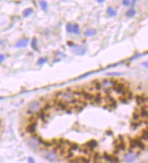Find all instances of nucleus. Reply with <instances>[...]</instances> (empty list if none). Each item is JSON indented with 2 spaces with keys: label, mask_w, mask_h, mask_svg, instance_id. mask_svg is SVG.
I'll return each instance as SVG.
<instances>
[{
  "label": "nucleus",
  "mask_w": 148,
  "mask_h": 163,
  "mask_svg": "<svg viewBox=\"0 0 148 163\" xmlns=\"http://www.w3.org/2000/svg\"><path fill=\"white\" fill-rule=\"evenodd\" d=\"M56 97L58 100L64 102L67 104L69 107L71 106H76V104L80 103L82 101L81 98H78L76 95V91L71 90V89H66V90H60L56 94Z\"/></svg>",
  "instance_id": "obj_1"
},
{
  "label": "nucleus",
  "mask_w": 148,
  "mask_h": 163,
  "mask_svg": "<svg viewBox=\"0 0 148 163\" xmlns=\"http://www.w3.org/2000/svg\"><path fill=\"white\" fill-rule=\"evenodd\" d=\"M41 107V103L37 100H34V101L30 102L27 106V109H26V112L28 114H35V113H39Z\"/></svg>",
  "instance_id": "obj_2"
},
{
  "label": "nucleus",
  "mask_w": 148,
  "mask_h": 163,
  "mask_svg": "<svg viewBox=\"0 0 148 163\" xmlns=\"http://www.w3.org/2000/svg\"><path fill=\"white\" fill-rule=\"evenodd\" d=\"M117 82L115 81L114 79H110V78H106L104 79L100 82V86H101V89H104L105 91H109L110 89H113V87L115 86Z\"/></svg>",
  "instance_id": "obj_3"
},
{
  "label": "nucleus",
  "mask_w": 148,
  "mask_h": 163,
  "mask_svg": "<svg viewBox=\"0 0 148 163\" xmlns=\"http://www.w3.org/2000/svg\"><path fill=\"white\" fill-rule=\"evenodd\" d=\"M137 153H135L133 150H129L123 156V160L125 163H133L137 158Z\"/></svg>",
  "instance_id": "obj_4"
},
{
  "label": "nucleus",
  "mask_w": 148,
  "mask_h": 163,
  "mask_svg": "<svg viewBox=\"0 0 148 163\" xmlns=\"http://www.w3.org/2000/svg\"><path fill=\"white\" fill-rule=\"evenodd\" d=\"M44 157H45L47 160L51 161V162H57V161L59 160L58 155H57L56 153L54 152V151L50 150V149H46V150H45V152H44Z\"/></svg>",
  "instance_id": "obj_5"
},
{
  "label": "nucleus",
  "mask_w": 148,
  "mask_h": 163,
  "mask_svg": "<svg viewBox=\"0 0 148 163\" xmlns=\"http://www.w3.org/2000/svg\"><path fill=\"white\" fill-rule=\"evenodd\" d=\"M113 90H115V92H116L118 94H121L123 96H124L126 93H127L129 90H127L126 88V86L123 83H116L115 86L113 87Z\"/></svg>",
  "instance_id": "obj_6"
},
{
  "label": "nucleus",
  "mask_w": 148,
  "mask_h": 163,
  "mask_svg": "<svg viewBox=\"0 0 148 163\" xmlns=\"http://www.w3.org/2000/svg\"><path fill=\"white\" fill-rule=\"evenodd\" d=\"M72 52L77 56H83L86 54V48L82 46H74L72 48Z\"/></svg>",
  "instance_id": "obj_7"
},
{
  "label": "nucleus",
  "mask_w": 148,
  "mask_h": 163,
  "mask_svg": "<svg viewBox=\"0 0 148 163\" xmlns=\"http://www.w3.org/2000/svg\"><path fill=\"white\" fill-rule=\"evenodd\" d=\"M97 145H98V143H97L96 140H95V139H92V140H89V141H87L86 144H85V148H87L90 152L93 151L95 148L97 147Z\"/></svg>",
  "instance_id": "obj_8"
},
{
  "label": "nucleus",
  "mask_w": 148,
  "mask_h": 163,
  "mask_svg": "<svg viewBox=\"0 0 148 163\" xmlns=\"http://www.w3.org/2000/svg\"><path fill=\"white\" fill-rule=\"evenodd\" d=\"M36 122H32L31 124H29L27 127H26V131L30 134H34L36 132Z\"/></svg>",
  "instance_id": "obj_9"
},
{
  "label": "nucleus",
  "mask_w": 148,
  "mask_h": 163,
  "mask_svg": "<svg viewBox=\"0 0 148 163\" xmlns=\"http://www.w3.org/2000/svg\"><path fill=\"white\" fill-rule=\"evenodd\" d=\"M28 44V39H21L15 43V47H25Z\"/></svg>",
  "instance_id": "obj_10"
},
{
  "label": "nucleus",
  "mask_w": 148,
  "mask_h": 163,
  "mask_svg": "<svg viewBox=\"0 0 148 163\" xmlns=\"http://www.w3.org/2000/svg\"><path fill=\"white\" fill-rule=\"evenodd\" d=\"M93 102L95 103V104H101V103L104 102V97L101 94H96V95H95Z\"/></svg>",
  "instance_id": "obj_11"
},
{
  "label": "nucleus",
  "mask_w": 148,
  "mask_h": 163,
  "mask_svg": "<svg viewBox=\"0 0 148 163\" xmlns=\"http://www.w3.org/2000/svg\"><path fill=\"white\" fill-rule=\"evenodd\" d=\"M147 100V98L146 97H144L143 96H141V95H139V96H136L135 97V101L137 103L139 106H141V105H143L144 104V102Z\"/></svg>",
  "instance_id": "obj_12"
},
{
  "label": "nucleus",
  "mask_w": 148,
  "mask_h": 163,
  "mask_svg": "<svg viewBox=\"0 0 148 163\" xmlns=\"http://www.w3.org/2000/svg\"><path fill=\"white\" fill-rule=\"evenodd\" d=\"M139 112V115H140V117H148V109L147 107H142L140 108V110L138 111Z\"/></svg>",
  "instance_id": "obj_13"
},
{
  "label": "nucleus",
  "mask_w": 148,
  "mask_h": 163,
  "mask_svg": "<svg viewBox=\"0 0 148 163\" xmlns=\"http://www.w3.org/2000/svg\"><path fill=\"white\" fill-rule=\"evenodd\" d=\"M95 34H96V30L94 29V28H88V29L85 31V36H87V37L95 36Z\"/></svg>",
  "instance_id": "obj_14"
},
{
  "label": "nucleus",
  "mask_w": 148,
  "mask_h": 163,
  "mask_svg": "<svg viewBox=\"0 0 148 163\" xmlns=\"http://www.w3.org/2000/svg\"><path fill=\"white\" fill-rule=\"evenodd\" d=\"M106 13H107V15L109 16H115V15H117L116 10L114 7H112V6H109L107 9H106Z\"/></svg>",
  "instance_id": "obj_15"
},
{
  "label": "nucleus",
  "mask_w": 148,
  "mask_h": 163,
  "mask_svg": "<svg viewBox=\"0 0 148 163\" xmlns=\"http://www.w3.org/2000/svg\"><path fill=\"white\" fill-rule=\"evenodd\" d=\"M141 140H146L148 141V127L143 129L141 133Z\"/></svg>",
  "instance_id": "obj_16"
},
{
  "label": "nucleus",
  "mask_w": 148,
  "mask_h": 163,
  "mask_svg": "<svg viewBox=\"0 0 148 163\" xmlns=\"http://www.w3.org/2000/svg\"><path fill=\"white\" fill-rule=\"evenodd\" d=\"M31 46H32V48H33L35 51H38V48H37V39H36V37H34V38L32 39Z\"/></svg>",
  "instance_id": "obj_17"
},
{
  "label": "nucleus",
  "mask_w": 148,
  "mask_h": 163,
  "mask_svg": "<svg viewBox=\"0 0 148 163\" xmlns=\"http://www.w3.org/2000/svg\"><path fill=\"white\" fill-rule=\"evenodd\" d=\"M135 14H136V12H135V10L133 9V8H131V9L127 10L126 11V13H125L126 16H128V17H133V16L135 15Z\"/></svg>",
  "instance_id": "obj_18"
},
{
  "label": "nucleus",
  "mask_w": 148,
  "mask_h": 163,
  "mask_svg": "<svg viewBox=\"0 0 148 163\" xmlns=\"http://www.w3.org/2000/svg\"><path fill=\"white\" fill-rule=\"evenodd\" d=\"M73 33L76 34V35H78L80 34V27L77 24H74V26H73Z\"/></svg>",
  "instance_id": "obj_19"
},
{
  "label": "nucleus",
  "mask_w": 148,
  "mask_h": 163,
  "mask_svg": "<svg viewBox=\"0 0 148 163\" xmlns=\"http://www.w3.org/2000/svg\"><path fill=\"white\" fill-rule=\"evenodd\" d=\"M32 13H33V9H32V8H27V9H26V10L24 11L23 15H24L25 17H26V16H29Z\"/></svg>",
  "instance_id": "obj_20"
},
{
  "label": "nucleus",
  "mask_w": 148,
  "mask_h": 163,
  "mask_svg": "<svg viewBox=\"0 0 148 163\" xmlns=\"http://www.w3.org/2000/svg\"><path fill=\"white\" fill-rule=\"evenodd\" d=\"M39 4H40L41 8L44 11H46V9H47V3H46V1H40Z\"/></svg>",
  "instance_id": "obj_21"
},
{
  "label": "nucleus",
  "mask_w": 148,
  "mask_h": 163,
  "mask_svg": "<svg viewBox=\"0 0 148 163\" xmlns=\"http://www.w3.org/2000/svg\"><path fill=\"white\" fill-rule=\"evenodd\" d=\"M73 26H74V24H71V23H68L67 25L66 28L68 33H73Z\"/></svg>",
  "instance_id": "obj_22"
},
{
  "label": "nucleus",
  "mask_w": 148,
  "mask_h": 163,
  "mask_svg": "<svg viewBox=\"0 0 148 163\" xmlns=\"http://www.w3.org/2000/svg\"><path fill=\"white\" fill-rule=\"evenodd\" d=\"M45 62H46V57H40V58L38 59V61H37V64H38V65H43Z\"/></svg>",
  "instance_id": "obj_23"
},
{
  "label": "nucleus",
  "mask_w": 148,
  "mask_h": 163,
  "mask_svg": "<svg viewBox=\"0 0 148 163\" xmlns=\"http://www.w3.org/2000/svg\"><path fill=\"white\" fill-rule=\"evenodd\" d=\"M122 4H123V5H125V6H127V5H130L131 4H132V1L124 0V1H122Z\"/></svg>",
  "instance_id": "obj_24"
},
{
  "label": "nucleus",
  "mask_w": 148,
  "mask_h": 163,
  "mask_svg": "<svg viewBox=\"0 0 148 163\" xmlns=\"http://www.w3.org/2000/svg\"><path fill=\"white\" fill-rule=\"evenodd\" d=\"M5 55H0V63H2V62L4 61L5 60Z\"/></svg>",
  "instance_id": "obj_25"
},
{
  "label": "nucleus",
  "mask_w": 148,
  "mask_h": 163,
  "mask_svg": "<svg viewBox=\"0 0 148 163\" xmlns=\"http://www.w3.org/2000/svg\"><path fill=\"white\" fill-rule=\"evenodd\" d=\"M121 73H109L108 76H120Z\"/></svg>",
  "instance_id": "obj_26"
},
{
  "label": "nucleus",
  "mask_w": 148,
  "mask_h": 163,
  "mask_svg": "<svg viewBox=\"0 0 148 163\" xmlns=\"http://www.w3.org/2000/svg\"><path fill=\"white\" fill-rule=\"evenodd\" d=\"M67 45H68V46H71L72 47H73V46H75V45H74V43H73V42H67Z\"/></svg>",
  "instance_id": "obj_27"
},
{
  "label": "nucleus",
  "mask_w": 148,
  "mask_h": 163,
  "mask_svg": "<svg viewBox=\"0 0 148 163\" xmlns=\"http://www.w3.org/2000/svg\"><path fill=\"white\" fill-rule=\"evenodd\" d=\"M28 163H35V161H34V159L33 158H28Z\"/></svg>",
  "instance_id": "obj_28"
},
{
  "label": "nucleus",
  "mask_w": 148,
  "mask_h": 163,
  "mask_svg": "<svg viewBox=\"0 0 148 163\" xmlns=\"http://www.w3.org/2000/svg\"><path fill=\"white\" fill-rule=\"evenodd\" d=\"M143 66H145V67H148V61L145 62V63H143Z\"/></svg>",
  "instance_id": "obj_29"
},
{
  "label": "nucleus",
  "mask_w": 148,
  "mask_h": 163,
  "mask_svg": "<svg viewBox=\"0 0 148 163\" xmlns=\"http://www.w3.org/2000/svg\"><path fill=\"white\" fill-rule=\"evenodd\" d=\"M97 3H104L103 0H97Z\"/></svg>",
  "instance_id": "obj_30"
},
{
  "label": "nucleus",
  "mask_w": 148,
  "mask_h": 163,
  "mask_svg": "<svg viewBox=\"0 0 148 163\" xmlns=\"http://www.w3.org/2000/svg\"><path fill=\"white\" fill-rule=\"evenodd\" d=\"M1 44H2V42H1V41H0V45H1Z\"/></svg>",
  "instance_id": "obj_31"
},
{
  "label": "nucleus",
  "mask_w": 148,
  "mask_h": 163,
  "mask_svg": "<svg viewBox=\"0 0 148 163\" xmlns=\"http://www.w3.org/2000/svg\"><path fill=\"white\" fill-rule=\"evenodd\" d=\"M0 99H2V97H0Z\"/></svg>",
  "instance_id": "obj_32"
}]
</instances>
